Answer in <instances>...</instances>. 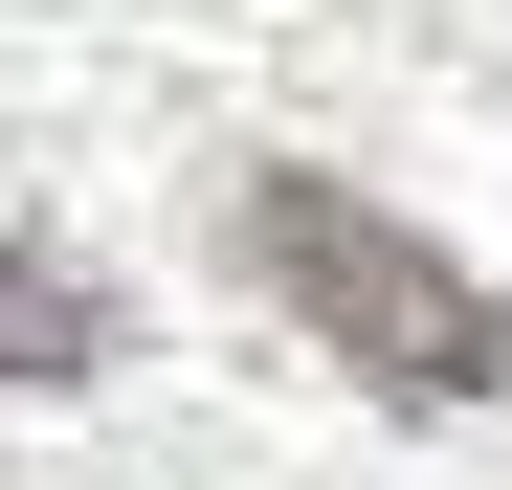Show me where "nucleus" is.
Returning a JSON list of instances; mask_svg holds the SVG:
<instances>
[{
    "label": "nucleus",
    "instance_id": "nucleus-1",
    "mask_svg": "<svg viewBox=\"0 0 512 490\" xmlns=\"http://www.w3.org/2000/svg\"><path fill=\"white\" fill-rule=\"evenodd\" d=\"M223 223H245V268H268V290H290V312H312V335L357 357L379 401H490V379H512V312H490V290H468L423 223H379L357 179L268 156V179H245Z\"/></svg>",
    "mask_w": 512,
    "mask_h": 490
},
{
    "label": "nucleus",
    "instance_id": "nucleus-2",
    "mask_svg": "<svg viewBox=\"0 0 512 490\" xmlns=\"http://www.w3.org/2000/svg\"><path fill=\"white\" fill-rule=\"evenodd\" d=\"M0 379H45V401L112 379V290L67 268V245H0Z\"/></svg>",
    "mask_w": 512,
    "mask_h": 490
}]
</instances>
